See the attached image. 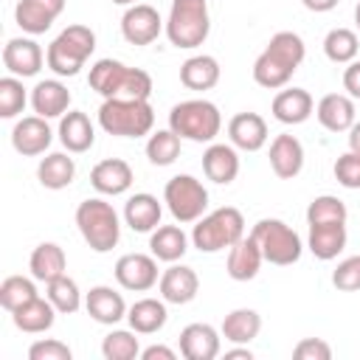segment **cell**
<instances>
[{"instance_id": "obj_35", "label": "cell", "mask_w": 360, "mask_h": 360, "mask_svg": "<svg viewBox=\"0 0 360 360\" xmlns=\"http://www.w3.org/2000/svg\"><path fill=\"white\" fill-rule=\"evenodd\" d=\"M180 82L188 90H211L219 82V62L214 56H208V53L188 56L180 65Z\"/></svg>"}, {"instance_id": "obj_10", "label": "cell", "mask_w": 360, "mask_h": 360, "mask_svg": "<svg viewBox=\"0 0 360 360\" xmlns=\"http://www.w3.org/2000/svg\"><path fill=\"white\" fill-rule=\"evenodd\" d=\"M163 202H166L169 214L180 225H188V222H197L205 214V208H208V191H205V186L197 177H191V174H174L172 180H166Z\"/></svg>"}, {"instance_id": "obj_33", "label": "cell", "mask_w": 360, "mask_h": 360, "mask_svg": "<svg viewBox=\"0 0 360 360\" xmlns=\"http://www.w3.org/2000/svg\"><path fill=\"white\" fill-rule=\"evenodd\" d=\"M166 301H158V298H141L135 301L129 309H127V321H129V329H135L138 335H155L166 326Z\"/></svg>"}, {"instance_id": "obj_32", "label": "cell", "mask_w": 360, "mask_h": 360, "mask_svg": "<svg viewBox=\"0 0 360 360\" xmlns=\"http://www.w3.org/2000/svg\"><path fill=\"white\" fill-rule=\"evenodd\" d=\"M65 267H68V259H65V250L56 245V242H42L34 248L31 259H28V270L37 281H53L59 276H65Z\"/></svg>"}, {"instance_id": "obj_34", "label": "cell", "mask_w": 360, "mask_h": 360, "mask_svg": "<svg viewBox=\"0 0 360 360\" xmlns=\"http://www.w3.org/2000/svg\"><path fill=\"white\" fill-rule=\"evenodd\" d=\"M222 338L228 343H250L259 338L262 332V315L250 307H239V309H231L222 321Z\"/></svg>"}, {"instance_id": "obj_39", "label": "cell", "mask_w": 360, "mask_h": 360, "mask_svg": "<svg viewBox=\"0 0 360 360\" xmlns=\"http://www.w3.org/2000/svg\"><path fill=\"white\" fill-rule=\"evenodd\" d=\"M48 287V301L56 307V312L62 315H73L79 307H82V292H79V284L65 273L53 281L45 284Z\"/></svg>"}, {"instance_id": "obj_13", "label": "cell", "mask_w": 360, "mask_h": 360, "mask_svg": "<svg viewBox=\"0 0 360 360\" xmlns=\"http://www.w3.org/2000/svg\"><path fill=\"white\" fill-rule=\"evenodd\" d=\"M42 62H45V53L31 37H14L3 45V65L17 79L37 76L42 70Z\"/></svg>"}, {"instance_id": "obj_6", "label": "cell", "mask_w": 360, "mask_h": 360, "mask_svg": "<svg viewBox=\"0 0 360 360\" xmlns=\"http://www.w3.org/2000/svg\"><path fill=\"white\" fill-rule=\"evenodd\" d=\"M169 129H174L180 138L194 143H211L222 129V115L214 101L205 98H188L172 107L169 112Z\"/></svg>"}, {"instance_id": "obj_36", "label": "cell", "mask_w": 360, "mask_h": 360, "mask_svg": "<svg viewBox=\"0 0 360 360\" xmlns=\"http://www.w3.org/2000/svg\"><path fill=\"white\" fill-rule=\"evenodd\" d=\"M37 177H39V183H42L45 188H51V191L68 188V186L73 183V177H76V163H73V158H68L65 152H51V155H45V158L39 160Z\"/></svg>"}, {"instance_id": "obj_48", "label": "cell", "mask_w": 360, "mask_h": 360, "mask_svg": "<svg viewBox=\"0 0 360 360\" xmlns=\"http://www.w3.org/2000/svg\"><path fill=\"white\" fill-rule=\"evenodd\" d=\"M343 87L352 98H360V59L349 62L346 70H343Z\"/></svg>"}, {"instance_id": "obj_3", "label": "cell", "mask_w": 360, "mask_h": 360, "mask_svg": "<svg viewBox=\"0 0 360 360\" xmlns=\"http://www.w3.org/2000/svg\"><path fill=\"white\" fill-rule=\"evenodd\" d=\"M98 127L107 135L141 138L155 127V110L149 98H104L98 107Z\"/></svg>"}, {"instance_id": "obj_27", "label": "cell", "mask_w": 360, "mask_h": 360, "mask_svg": "<svg viewBox=\"0 0 360 360\" xmlns=\"http://www.w3.org/2000/svg\"><path fill=\"white\" fill-rule=\"evenodd\" d=\"M346 222H323V225H309V239L307 248L312 250L315 259L321 262H332L338 259V253L346 248Z\"/></svg>"}, {"instance_id": "obj_24", "label": "cell", "mask_w": 360, "mask_h": 360, "mask_svg": "<svg viewBox=\"0 0 360 360\" xmlns=\"http://www.w3.org/2000/svg\"><path fill=\"white\" fill-rule=\"evenodd\" d=\"M262 262H264V256H262L256 239L248 233V236H242L236 245L228 248L225 270H228V276H231L233 281H250V278H256Z\"/></svg>"}, {"instance_id": "obj_25", "label": "cell", "mask_w": 360, "mask_h": 360, "mask_svg": "<svg viewBox=\"0 0 360 360\" xmlns=\"http://www.w3.org/2000/svg\"><path fill=\"white\" fill-rule=\"evenodd\" d=\"M31 107L42 118H62L70 107V90L59 79H42L31 90Z\"/></svg>"}, {"instance_id": "obj_18", "label": "cell", "mask_w": 360, "mask_h": 360, "mask_svg": "<svg viewBox=\"0 0 360 360\" xmlns=\"http://www.w3.org/2000/svg\"><path fill=\"white\" fill-rule=\"evenodd\" d=\"M270 169L276 177L281 180H292L301 174L304 169V146L295 135L284 132V135H276L273 143H270Z\"/></svg>"}, {"instance_id": "obj_37", "label": "cell", "mask_w": 360, "mask_h": 360, "mask_svg": "<svg viewBox=\"0 0 360 360\" xmlns=\"http://www.w3.org/2000/svg\"><path fill=\"white\" fill-rule=\"evenodd\" d=\"M357 51H360V39H357V34L352 28H332L323 37V53L335 65L354 62L357 59Z\"/></svg>"}, {"instance_id": "obj_15", "label": "cell", "mask_w": 360, "mask_h": 360, "mask_svg": "<svg viewBox=\"0 0 360 360\" xmlns=\"http://www.w3.org/2000/svg\"><path fill=\"white\" fill-rule=\"evenodd\" d=\"M65 3L68 0H20L14 8V20L25 34L37 37L56 22V17L65 11Z\"/></svg>"}, {"instance_id": "obj_53", "label": "cell", "mask_w": 360, "mask_h": 360, "mask_svg": "<svg viewBox=\"0 0 360 360\" xmlns=\"http://www.w3.org/2000/svg\"><path fill=\"white\" fill-rule=\"evenodd\" d=\"M112 3H115V6H135L138 0H112Z\"/></svg>"}, {"instance_id": "obj_50", "label": "cell", "mask_w": 360, "mask_h": 360, "mask_svg": "<svg viewBox=\"0 0 360 360\" xmlns=\"http://www.w3.org/2000/svg\"><path fill=\"white\" fill-rule=\"evenodd\" d=\"M301 3H304L309 11H315V14H323V11H332V8H335L340 0H301Z\"/></svg>"}, {"instance_id": "obj_21", "label": "cell", "mask_w": 360, "mask_h": 360, "mask_svg": "<svg viewBox=\"0 0 360 360\" xmlns=\"http://www.w3.org/2000/svg\"><path fill=\"white\" fill-rule=\"evenodd\" d=\"M228 138L242 152H259L267 143V124L259 112H236L228 121Z\"/></svg>"}, {"instance_id": "obj_14", "label": "cell", "mask_w": 360, "mask_h": 360, "mask_svg": "<svg viewBox=\"0 0 360 360\" xmlns=\"http://www.w3.org/2000/svg\"><path fill=\"white\" fill-rule=\"evenodd\" d=\"M51 141H53V132L48 127V118H42V115H25L11 129V146L25 158L45 155Z\"/></svg>"}, {"instance_id": "obj_4", "label": "cell", "mask_w": 360, "mask_h": 360, "mask_svg": "<svg viewBox=\"0 0 360 360\" xmlns=\"http://www.w3.org/2000/svg\"><path fill=\"white\" fill-rule=\"evenodd\" d=\"M76 225H79L82 239L96 253H110L118 245V239H121L118 214L101 197H90V200H82L79 202V208H76Z\"/></svg>"}, {"instance_id": "obj_52", "label": "cell", "mask_w": 360, "mask_h": 360, "mask_svg": "<svg viewBox=\"0 0 360 360\" xmlns=\"http://www.w3.org/2000/svg\"><path fill=\"white\" fill-rule=\"evenodd\" d=\"M349 152L360 155V121H354L349 129Z\"/></svg>"}, {"instance_id": "obj_29", "label": "cell", "mask_w": 360, "mask_h": 360, "mask_svg": "<svg viewBox=\"0 0 360 360\" xmlns=\"http://www.w3.org/2000/svg\"><path fill=\"white\" fill-rule=\"evenodd\" d=\"M59 141H62V146H65L68 152L82 155V152H87V149L93 146L96 129H93L90 118H87L84 112L68 110V112L62 115V121H59Z\"/></svg>"}, {"instance_id": "obj_43", "label": "cell", "mask_w": 360, "mask_h": 360, "mask_svg": "<svg viewBox=\"0 0 360 360\" xmlns=\"http://www.w3.org/2000/svg\"><path fill=\"white\" fill-rule=\"evenodd\" d=\"M25 87L17 76H3L0 79V118H14L25 110Z\"/></svg>"}, {"instance_id": "obj_54", "label": "cell", "mask_w": 360, "mask_h": 360, "mask_svg": "<svg viewBox=\"0 0 360 360\" xmlns=\"http://www.w3.org/2000/svg\"><path fill=\"white\" fill-rule=\"evenodd\" d=\"M354 22H357V31H360V3L354 6Z\"/></svg>"}, {"instance_id": "obj_5", "label": "cell", "mask_w": 360, "mask_h": 360, "mask_svg": "<svg viewBox=\"0 0 360 360\" xmlns=\"http://www.w3.org/2000/svg\"><path fill=\"white\" fill-rule=\"evenodd\" d=\"M245 236V217L233 205H222L211 214H202L191 231V245L200 253H219L236 245Z\"/></svg>"}, {"instance_id": "obj_49", "label": "cell", "mask_w": 360, "mask_h": 360, "mask_svg": "<svg viewBox=\"0 0 360 360\" xmlns=\"http://www.w3.org/2000/svg\"><path fill=\"white\" fill-rule=\"evenodd\" d=\"M141 357H143V360H174L177 354H174V349H169V346H149V349L141 352Z\"/></svg>"}, {"instance_id": "obj_28", "label": "cell", "mask_w": 360, "mask_h": 360, "mask_svg": "<svg viewBox=\"0 0 360 360\" xmlns=\"http://www.w3.org/2000/svg\"><path fill=\"white\" fill-rule=\"evenodd\" d=\"M160 217H163V205L158 202L155 194H146V191L132 194L124 205V222L138 233L155 231L160 225Z\"/></svg>"}, {"instance_id": "obj_38", "label": "cell", "mask_w": 360, "mask_h": 360, "mask_svg": "<svg viewBox=\"0 0 360 360\" xmlns=\"http://www.w3.org/2000/svg\"><path fill=\"white\" fill-rule=\"evenodd\" d=\"M180 135L174 129H158L146 141V158L152 166H172L180 158Z\"/></svg>"}, {"instance_id": "obj_45", "label": "cell", "mask_w": 360, "mask_h": 360, "mask_svg": "<svg viewBox=\"0 0 360 360\" xmlns=\"http://www.w3.org/2000/svg\"><path fill=\"white\" fill-rule=\"evenodd\" d=\"M335 180L343 188H360V155L346 152L335 160Z\"/></svg>"}, {"instance_id": "obj_23", "label": "cell", "mask_w": 360, "mask_h": 360, "mask_svg": "<svg viewBox=\"0 0 360 360\" xmlns=\"http://www.w3.org/2000/svg\"><path fill=\"white\" fill-rule=\"evenodd\" d=\"M202 172L208 180L228 186L236 180L239 174V155L233 143H208V149L202 152Z\"/></svg>"}, {"instance_id": "obj_44", "label": "cell", "mask_w": 360, "mask_h": 360, "mask_svg": "<svg viewBox=\"0 0 360 360\" xmlns=\"http://www.w3.org/2000/svg\"><path fill=\"white\" fill-rule=\"evenodd\" d=\"M332 284L340 292H357L360 290V256H349V259L338 262V267L332 273Z\"/></svg>"}, {"instance_id": "obj_42", "label": "cell", "mask_w": 360, "mask_h": 360, "mask_svg": "<svg viewBox=\"0 0 360 360\" xmlns=\"http://www.w3.org/2000/svg\"><path fill=\"white\" fill-rule=\"evenodd\" d=\"M349 211L346 202L332 197V194H321L309 202L307 208V225H323V222H346Z\"/></svg>"}, {"instance_id": "obj_30", "label": "cell", "mask_w": 360, "mask_h": 360, "mask_svg": "<svg viewBox=\"0 0 360 360\" xmlns=\"http://www.w3.org/2000/svg\"><path fill=\"white\" fill-rule=\"evenodd\" d=\"M11 321L20 332L25 335H39V332H48L56 321V307L48 301V298H34L28 304H22L20 309L11 312Z\"/></svg>"}, {"instance_id": "obj_11", "label": "cell", "mask_w": 360, "mask_h": 360, "mask_svg": "<svg viewBox=\"0 0 360 360\" xmlns=\"http://www.w3.org/2000/svg\"><path fill=\"white\" fill-rule=\"evenodd\" d=\"M115 281L129 290V292H146L152 290L160 276H158V259L146 256V253H124L115 262Z\"/></svg>"}, {"instance_id": "obj_17", "label": "cell", "mask_w": 360, "mask_h": 360, "mask_svg": "<svg viewBox=\"0 0 360 360\" xmlns=\"http://www.w3.org/2000/svg\"><path fill=\"white\" fill-rule=\"evenodd\" d=\"M90 186L104 194V197H118V194H127L129 186H132V169L127 160L121 158H107V160H98L93 169H90Z\"/></svg>"}, {"instance_id": "obj_46", "label": "cell", "mask_w": 360, "mask_h": 360, "mask_svg": "<svg viewBox=\"0 0 360 360\" xmlns=\"http://www.w3.org/2000/svg\"><path fill=\"white\" fill-rule=\"evenodd\" d=\"M73 352L68 343L56 340V338H48V340H37L31 343L28 349V360H70Z\"/></svg>"}, {"instance_id": "obj_20", "label": "cell", "mask_w": 360, "mask_h": 360, "mask_svg": "<svg viewBox=\"0 0 360 360\" xmlns=\"http://www.w3.org/2000/svg\"><path fill=\"white\" fill-rule=\"evenodd\" d=\"M273 118L287 124V127H295V124H304L312 110H315V101L309 96V90L304 87H287V90H278L276 98H273Z\"/></svg>"}, {"instance_id": "obj_7", "label": "cell", "mask_w": 360, "mask_h": 360, "mask_svg": "<svg viewBox=\"0 0 360 360\" xmlns=\"http://www.w3.org/2000/svg\"><path fill=\"white\" fill-rule=\"evenodd\" d=\"M211 14L208 0H172L166 17V37L174 48H197L208 39Z\"/></svg>"}, {"instance_id": "obj_9", "label": "cell", "mask_w": 360, "mask_h": 360, "mask_svg": "<svg viewBox=\"0 0 360 360\" xmlns=\"http://www.w3.org/2000/svg\"><path fill=\"white\" fill-rule=\"evenodd\" d=\"M250 236L256 239L264 262L276 264V267H287L295 264L304 253V242L301 236L281 219H259L250 231Z\"/></svg>"}, {"instance_id": "obj_51", "label": "cell", "mask_w": 360, "mask_h": 360, "mask_svg": "<svg viewBox=\"0 0 360 360\" xmlns=\"http://www.w3.org/2000/svg\"><path fill=\"white\" fill-rule=\"evenodd\" d=\"M253 357V352L248 349V343H242L239 349H228L225 352V360H250Z\"/></svg>"}, {"instance_id": "obj_12", "label": "cell", "mask_w": 360, "mask_h": 360, "mask_svg": "<svg viewBox=\"0 0 360 360\" xmlns=\"http://www.w3.org/2000/svg\"><path fill=\"white\" fill-rule=\"evenodd\" d=\"M160 31H166V22L160 20L155 6H146V3L127 6L121 17V34L129 45H149L160 37Z\"/></svg>"}, {"instance_id": "obj_26", "label": "cell", "mask_w": 360, "mask_h": 360, "mask_svg": "<svg viewBox=\"0 0 360 360\" xmlns=\"http://www.w3.org/2000/svg\"><path fill=\"white\" fill-rule=\"evenodd\" d=\"M315 115H318L323 129H329V132H349L352 124H354V101H352V96H343V93H326L318 101Z\"/></svg>"}, {"instance_id": "obj_1", "label": "cell", "mask_w": 360, "mask_h": 360, "mask_svg": "<svg viewBox=\"0 0 360 360\" xmlns=\"http://www.w3.org/2000/svg\"><path fill=\"white\" fill-rule=\"evenodd\" d=\"M304 56H307L304 39L298 34H292V31H278V34L270 37L267 48L256 56L253 82L259 87H267V90L287 87V82L292 79V73L298 70Z\"/></svg>"}, {"instance_id": "obj_16", "label": "cell", "mask_w": 360, "mask_h": 360, "mask_svg": "<svg viewBox=\"0 0 360 360\" xmlns=\"http://www.w3.org/2000/svg\"><path fill=\"white\" fill-rule=\"evenodd\" d=\"M158 290H160V298L166 304H188L197 298V290H200V278L194 273V267H186V264H169L163 273H160V281H158Z\"/></svg>"}, {"instance_id": "obj_40", "label": "cell", "mask_w": 360, "mask_h": 360, "mask_svg": "<svg viewBox=\"0 0 360 360\" xmlns=\"http://www.w3.org/2000/svg\"><path fill=\"white\" fill-rule=\"evenodd\" d=\"M138 332H127V329H112L104 335L101 340V354L107 360H135L141 354V343L135 338Z\"/></svg>"}, {"instance_id": "obj_19", "label": "cell", "mask_w": 360, "mask_h": 360, "mask_svg": "<svg viewBox=\"0 0 360 360\" xmlns=\"http://www.w3.org/2000/svg\"><path fill=\"white\" fill-rule=\"evenodd\" d=\"M84 309L87 315L96 321V323H104V326H115L121 318H127V304H124V295L107 284H98V287H90L87 298H84Z\"/></svg>"}, {"instance_id": "obj_2", "label": "cell", "mask_w": 360, "mask_h": 360, "mask_svg": "<svg viewBox=\"0 0 360 360\" xmlns=\"http://www.w3.org/2000/svg\"><path fill=\"white\" fill-rule=\"evenodd\" d=\"M87 82L104 98H149L152 96V76L118 59H98L90 68Z\"/></svg>"}, {"instance_id": "obj_8", "label": "cell", "mask_w": 360, "mask_h": 360, "mask_svg": "<svg viewBox=\"0 0 360 360\" xmlns=\"http://www.w3.org/2000/svg\"><path fill=\"white\" fill-rule=\"evenodd\" d=\"M93 51H96V34L87 25H68L48 45L45 62L56 76H76Z\"/></svg>"}, {"instance_id": "obj_31", "label": "cell", "mask_w": 360, "mask_h": 360, "mask_svg": "<svg viewBox=\"0 0 360 360\" xmlns=\"http://www.w3.org/2000/svg\"><path fill=\"white\" fill-rule=\"evenodd\" d=\"M149 250L158 262H177L188 250V236L183 233L180 225H158L149 236Z\"/></svg>"}, {"instance_id": "obj_22", "label": "cell", "mask_w": 360, "mask_h": 360, "mask_svg": "<svg viewBox=\"0 0 360 360\" xmlns=\"http://www.w3.org/2000/svg\"><path fill=\"white\" fill-rule=\"evenodd\" d=\"M180 354L186 360H214L219 354V332L211 323H188L180 332Z\"/></svg>"}, {"instance_id": "obj_41", "label": "cell", "mask_w": 360, "mask_h": 360, "mask_svg": "<svg viewBox=\"0 0 360 360\" xmlns=\"http://www.w3.org/2000/svg\"><path fill=\"white\" fill-rule=\"evenodd\" d=\"M37 295H39V292H37V284H34L31 278H25V276H8V278L0 284V304H3V309H8V312L20 309L22 304L34 301Z\"/></svg>"}, {"instance_id": "obj_47", "label": "cell", "mask_w": 360, "mask_h": 360, "mask_svg": "<svg viewBox=\"0 0 360 360\" xmlns=\"http://www.w3.org/2000/svg\"><path fill=\"white\" fill-rule=\"evenodd\" d=\"M292 357L295 360H329L332 357V346L321 338H304L295 343L292 349Z\"/></svg>"}]
</instances>
